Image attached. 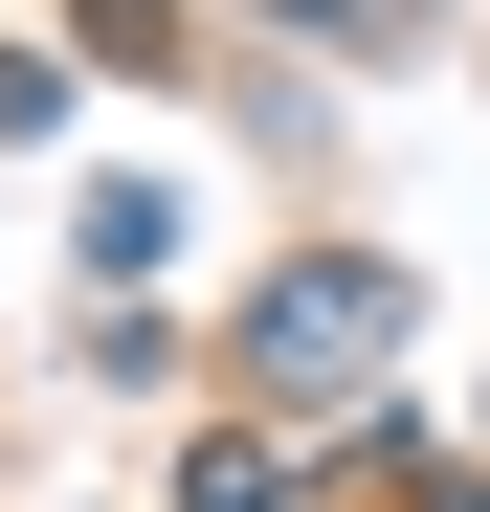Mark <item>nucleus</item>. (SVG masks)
<instances>
[{
  "mask_svg": "<svg viewBox=\"0 0 490 512\" xmlns=\"http://www.w3.org/2000/svg\"><path fill=\"white\" fill-rule=\"evenodd\" d=\"M401 312H424L401 268H290L268 312H245V379H268V401H335L357 357H401Z\"/></svg>",
  "mask_w": 490,
  "mask_h": 512,
  "instance_id": "obj_1",
  "label": "nucleus"
}]
</instances>
